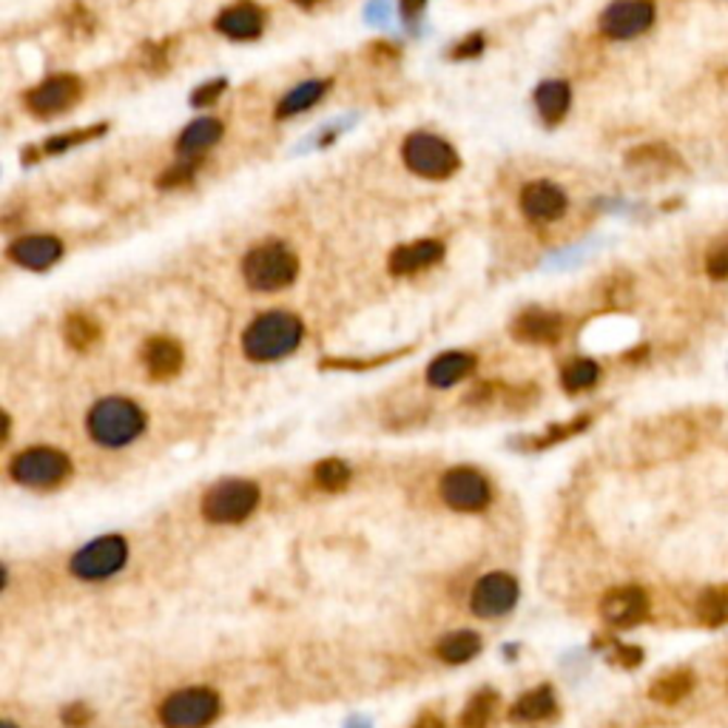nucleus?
<instances>
[{
	"label": "nucleus",
	"mask_w": 728,
	"mask_h": 728,
	"mask_svg": "<svg viewBox=\"0 0 728 728\" xmlns=\"http://www.w3.org/2000/svg\"><path fill=\"white\" fill-rule=\"evenodd\" d=\"M305 324L296 313L287 310H271L248 324L243 333V350L254 361L285 359L303 345Z\"/></svg>",
	"instance_id": "obj_1"
},
{
	"label": "nucleus",
	"mask_w": 728,
	"mask_h": 728,
	"mask_svg": "<svg viewBox=\"0 0 728 728\" xmlns=\"http://www.w3.org/2000/svg\"><path fill=\"white\" fill-rule=\"evenodd\" d=\"M86 427L100 447H125L146 430V412L140 405H134L132 398L109 396L91 407Z\"/></svg>",
	"instance_id": "obj_2"
},
{
	"label": "nucleus",
	"mask_w": 728,
	"mask_h": 728,
	"mask_svg": "<svg viewBox=\"0 0 728 728\" xmlns=\"http://www.w3.org/2000/svg\"><path fill=\"white\" fill-rule=\"evenodd\" d=\"M299 273V259L282 243H266L248 250L243 259V276L259 294H273L294 285Z\"/></svg>",
	"instance_id": "obj_3"
},
{
	"label": "nucleus",
	"mask_w": 728,
	"mask_h": 728,
	"mask_svg": "<svg viewBox=\"0 0 728 728\" xmlns=\"http://www.w3.org/2000/svg\"><path fill=\"white\" fill-rule=\"evenodd\" d=\"M402 157L407 169L424 180H447L461 169L456 148L435 134H410L402 146Z\"/></svg>",
	"instance_id": "obj_4"
},
{
	"label": "nucleus",
	"mask_w": 728,
	"mask_h": 728,
	"mask_svg": "<svg viewBox=\"0 0 728 728\" xmlns=\"http://www.w3.org/2000/svg\"><path fill=\"white\" fill-rule=\"evenodd\" d=\"M9 476L23 486L52 490L72 476V461H69L66 453H60L54 447H32L12 458Z\"/></svg>",
	"instance_id": "obj_5"
},
{
	"label": "nucleus",
	"mask_w": 728,
	"mask_h": 728,
	"mask_svg": "<svg viewBox=\"0 0 728 728\" xmlns=\"http://www.w3.org/2000/svg\"><path fill=\"white\" fill-rule=\"evenodd\" d=\"M222 700L213 689H180L160 706V723L165 728H206L217 720Z\"/></svg>",
	"instance_id": "obj_6"
},
{
	"label": "nucleus",
	"mask_w": 728,
	"mask_h": 728,
	"mask_svg": "<svg viewBox=\"0 0 728 728\" xmlns=\"http://www.w3.org/2000/svg\"><path fill=\"white\" fill-rule=\"evenodd\" d=\"M259 486L254 481L229 479L213 484L202 498V516L211 523H239L257 509Z\"/></svg>",
	"instance_id": "obj_7"
},
{
	"label": "nucleus",
	"mask_w": 728,
	"mask_h": 728,
	"mask_svg": "<svg viewBox=\"0 0 728 728\" xmlns=\"http://www.w3.org/2000/svg\"><path fill=\"white\" fill-rule=\"evenodd\" d=\"M128 560V544L120 535H103L83 546L72 558L69 569L81 581H106L111 575H118Z\"/></svg>",
	"instance_id": "obj_8"
},
{
	"label": "nucleus",
	"mask_w": 728,
	"mask_h": 728,
	"mask_svg": "<svg viewBox=\"0 0 728 728\" xmlns=\"http://www.w3.org/2000/svg\"><path fill=\"white\" fill-rule=\"evenodd\" d=\"M439 490H442L444 504L458 513H481L493 501L490 481L472 467H456V470L444 472Z\"/></svg>",
	"instance_id": "obj_9"
},
{
	"label": "nucleus",
	"mask_w": 728,
	"mask_h": 728,
	"mask_svg": "<svg viewBox=\"0 0 728 728\" xmlns=\"http://www.w3.org/2000/svg\"><path fill=\"white\" fill-rule=\"evenodd\" d=\"M518 595H521V589H518V581L513 575L490 572L472 589L470 609L479 618H501V615L516 609Z\"/></svg>",
	"instance_id": "obj_10"
},
{
	"label": "nucleus",
	"mask_w": 728,
	"mask_h": 728,
	"mask_svg": "<svg viewBox=\"0 0 728 728\" xmlns=\"http://www.w3.org/2000/svg\"><path fill=\"white\" fill-rule=\"evenodd\" d=\"M655 23V3L652 0H615L601 15V32L612 40L638 37Z\"/></svg>",
	"instance_id": "obj_11"
},
{
	"label": "nucleus",
	"mask_w": 728,
	"mask_h": 728,
	"mask_svg": "<svg viewBox=\"0 0 728 728\" xmlns=\"http://www.w3.org/2000/svg\"><path fill=\"white\" fill-rule=\"evenodd\" d=\"M81 100V81L72 74H54L26 95V109L35 118H58Z\"/></svg>",
	"instance_id": "obj_12"
},
{
	"label": "nucleus",
	"mask_w": 728,
	"mask_h": 728,
	"mask_svg": "<svg viewBox=\"0 0 728 728\" xmlns=\"http://www.w3.org/2000/svg\"><path fill=\"white\" fill-rule=\"evenodd\" d=\"M601 615L615 629H632L649 618V595L640 587L612 589L601 601Z\"/></svg>",
	"instance_id": "obj_13"
},
{
	"label": "nucleus",
	"mask_w": 728,
	"mask_h": 728,
	"mask_svg": "<svg viewBox=\"0 0 728 728\" xmlns=\"http://www.w3.org/2000/svg\"><path fill=\"white\" fill-rule=\"evenodd\" d=\"M63 257V245L58 236H21L9 245V259L29 271H49Z\"/></svg>",
	"instance_id": "obj_14"
},
{
	"label": "nucleus",
	"mask_w": 728,
	"mask_h": 728,
	"mask_svg": "<svg viewBox=\"0 0 728 728\" xmlns=\"http://www.w3.org/2000/svg\"><path fill=\"white\" fill-rule=\"evenodd\" d=\"M521 211L532 222H555L567 211V194L560 192L558 185L538 180L521 192Z\"/></svg>",
	"instance_id": "obj_15"
},
{
	"label": "nucleus",
	"mask_w": 728,
	"mask_h": 728,
	"mask_svg": "<svg viewBox=\"0 0 728 728\" xmlns=\"http://www.w3.org/2000/svg\"><path fill=\"white\" fill-rule=\"evenodd\" d=\"M513 336L527 345H555L564 336V319L552 310H523L513 322Z\"/></svg>",
	"instance_id": "obj_16"
},
{
	"label": "nucleus",
	"mask_w": 728,
	"mask_h": 728,
	"mask_svg": "<svg viewBox=\"0 0 728 728\" xmlns=\"http://www.w3.org/2000/svg\"><path fill=\"white\" fill-rule=\"evenodd\" d=\"M217 32L225 37H234V40H254V37L262 35L266 29V15L257 3H234V7L222 9L220 17H217Z\"/></svg>",
	"instance_id": "obj_17"
},
{
	"label": "nucleus",
	"mask_w": 728,
	"mask_h": 728,
	"mask_svg": "<svg viewBox=\"0 0 728 728\" xmlns=\"http://www.w3.org/2000/svg\"><path fill=\"white\" fill-rule=\"evenodd\" d=\"M183 347L169 336L148 338L146 347H143V365H146L151 379H174L183 370Z\"/></svg>",
	"instance_id": "obj_18"
},
{
	"label": "nucleus",
	"mask_w": 728,
	"mask_h": 728,
	"mask_svg": "<svg viewBox=\"0 0 728 728\" xmlns=\"http://www.w3.org/2000/svg\"><path fill=\"white\" fill-rule=\"evenodd\" d=\"M444 257V245L439 239H419V243L402 245L391 254V271L396 276H410V273H419L424 268L442 262Z\"/></svg>",
	"instance_id": "obj_19"
},
{
	"label": "nucleus",
	"mask_w": 728,
	"mask_h": 728,
	"mask_svg": "<svg viewBox=\"0 0 728 728\" xmlns=\"http://www.w3.org/2000/svg\"><path fill=\"white\" fill-rule=\"evenodd\" d=\"M476 356L472 354H461V350H447V354H442L439 359L430 361V368H427V382L433 384V387H439V391H447V387H453V384H458L461 379H467V375L476 370Z\"/></svg>",
	"instance_id": "obj_20"
},
{
	"label": "nucleus",
	"mask_w": 728,
	"mask_h": 728,
	"mask_svg": "<svg viewBox=\"0 0 728 728\" xmlns=\"http://www.w3.org/2000/svg\"><path fill=\"white\" fill-rule=\"evenodd\" d=\"M558 714V700L550 686L532 689L523 698L516 700V706L509 708V717L516 723H544Z\"/></svg>",
	"instance_id": "obj_21"
},
{
	"label": "nucleus",
	"mask_w": 728,
	"mask_h": 728,
	"mask_svg": "<svg viewBox=\"0 0 728 728\" xmlns=\"http://www.w3.org/2000/svg\"><path fill=\"white\" fill-rule=\"evenodd\" d=\"M692 689H694L692 669H671L649 686V698L655 700V703H661V706H677L680 700L689 698Z\"/></svg>",
	"instance_id": "obj_22"
},
{
	"label": "nucleus",
	"mask_w": 728,
	"mask_h": 728,
	"mask_svg": "<svg viewBox=\"0 0 728 728\" xmlns=\"http://www.w3.org/2000/svg\"><path fill=\"white\" fill-rule=\"evenodd\" d=\"M220 140H222V123H220V120H213V118L194 120V123L185 125V132L180 134L177 151L183 157L202 155V151H208V148L217 146Z\"/></svg>",
	"instance_id": "obj_23"
},
{
	"label": "nucleus",
	"mask_w": 728,
	"mask_h": 728,
	"mask_svg": "<svg viewBox=\"0 0 728 728\" xmlns=\"http://www.w3.org/2000/svg\"><path fill=\"white\" fill-rule=\"evenodd\" d=\"M569 103H572V89H569V83L546 81L538 86L535 106L538 111H541V118H544L550 125L560 123V120L567 118Z\"/></svg>",
	"instance_id": "obj_24"
},
{
	"label": "nucleus",
	"mask_w": 728,
	"mask_h": 728,
	"mask_svg": "<svg viewBox=\"0 0 728 728\" xmlns=\"http://www.w3.org/2000/svg\"><path fill=\"white\" fill-rule=\"evenodd\" d=\"M328 89H331V81H305L303 86H296L294 91H287L282 97L280 106H276V118H296V114L313 109V103H319L328 95Z\"/></svg>",
	"instance_id": "obj_25"
},
{
	"label": "nucleus",
	"mask_w": 728,
	"mask_h": 728,
	"mask_svg": "<svg viewBox=\"0 0 728 728\" xmlns=\"http://www.w3.org/2000/svg\"><path fill=\"white\" fill-rule=\"evenodd\" d=\"M439 657L444 663H467L481 652V638L476 632H449L439 640V646H435Z\"/></svg>",
	"instance_id": "obj_26"
},
{
	"label": "nucleus",
	"mask_w": 728,
	"mask_h": 728,
	"mask_svg": "<svg viewBox=\"0 0 728 728\" xmlns=\"http://www.w3.org/2000/svg\"><path fill=\"white\" fill-rule=\"evenodd\" d=\"M698 620L708 629L728 624V587H712L698 597Z\"/></svg>",
	"instance_id": "obj_27"
},
{
	"label": "nucleus",
	"mask_w": 728,
	"mask_h": 728,
	"mask_svg": "<svg viewBox=\"0 0 728 728\" xmlns=\"http://www.w3.org/2000/svg\"><path fill=\"white\" fill-rule=\"evenodd\" d=\"M63 336H66L69 347L86 354V350H91L100 342V324L91 317H86V313H72L63 322Z\"/></svg>",
	"instance_id": "obj_28"
},
{
	"label": "nucleus",
	"mask_w": 728,
	"mask_h": 728,
	"mask_svg": "<svg viewBox=\"0 0 728 728\" xmlns=\"http://www.w3.org/2000/svg\"><path fill=\"white\" fill-rule=\"evenodd\" d=\"M597 379H601V368H597L592 359L572 361V365H567L564 373H560V384H564V391L567 393L589 391V387H595Z\"/></svg>",
	"instance_id": "obj_29"
},
{
	"label": "nucleus",
	"mask_w": 728,
	"mask_h": 728,
	"mask_svg": "<svg viewBox=\"0 0 728 728\" xmlns=\"http://www.w3.org/2000/svg\"><path fill=\"white\" fill-rule=\"evenodd\" d=\"M498 706V694L493 689H484L467 703L461 714V728H486L493 720V712Z\"/></svg>",
	"instance_id": "obj_30"
},
{
	"label": "nucleus",
	"mask_w": 728,
	"mask_h": 728,
	"mask_svg": "<svg viewBox=\"0 0 728 728\" xmlns=\"http://www.w3.org/2000/svg\"><path fill=\"white\" fill-rule=\"evenodd\" d=\"M313 479H317V484L322 486L324 493H338V490H345L350 484V467L345 461H338V458H324V461L317 464Z\"/></svg>",
	"instance_id": "obj_31"
},
{
	"label": "nucleus",
	"mask_w": 728,
	"mask_h": 728,
	"mask_svg": "<svg viewBox=\"0 0 728 728\" xmlns=\"http://www.w3.org/2000/svg\"><path fill=\"white\" fill-rule=\"evenodd\" d=\"M103 132H106V125L100 123V125H95V128H83V132L58 134V137L44 143V151L46 155H60V151H69V148H77V146H83V143L95 140V137H100Z\"/></svg>",
	"instance_id": "obj_32"
},
{
	"label": "nucleus",
	"mask_w": 728,
	"mask_h": 728,
	"mask_svg": "<svg viewBox=\"0 0 728 728\" xmlns=\"http://www.w3.org/2000/svg\"><path fill=\"white\" fill-rule=\"evenodd\" d=\"M587 424H589V419H587V416H583V419H575L572 424L552 427V430H546V433L541 435V439H535V442H532V447H535V449L552 447V444L564 442V439H569V435L581 433V430H583V427H587Z\"/></svg>",
	"instance_id": "obj_33"
},
{
	"label": "nucleus",
	"mask_w": 728,
	"mask_h": 728,
	"mask_svg": "<svg viewBox=\"0 0 728 728\" xmlns=\"http://www.w3.org/2000/svg\"><path fill=\"white\" fill-rule=\"evenodd\" d=\"M706 268H708V276H712V280H726L728 276V239H723L720 245H714L712 254H708V259H706Z\"/></svg>",
	"instance_id": "obj_34"
},
{
	"label": "nucleus",
	"mask_w": 728,
	"mask_h": 728,
	"mask_svg": "<svg viewBox=\"0 0 728 728\" xmlns=\"http://www.w3.org/2000/svg\"><path fill=\"white\" fill-rule=\"evenodd\" d=\"M229 89V81L225 77H217V81H208L206 86H199L192 95L194 106H213L222 97V91Z\"/></svg>",
	"instance_id": "obj_35"
},
{
	"label": "nucleus",
	"mask_w": 728,
	"mask_h": 728,
	"mask_svg": "<svg viewBox=\"0 0 728 728\" xmlns=\"http://www.w3.org/2000/svg\"><path fill=\"white\" fill-rule=\"evenodd\" d=\"M612 661L626 666V669H634V666H640V661H643V652H640L638 646H624V643H618L615 652H612Z\"/></svg>",
	"instance_id": "obj_36"
},
{
	"label": "nucleus",
	"mask_w": 728,
	"mask_h": 728,
	"mask_svg": "<svg viewBox=\"0 0 728 728\" xmlns=\"http://www.w3.org/2000/svg\"><path fill=\"white\" fill-rule=\"evenodd\" d=\"M89 720H91V712L83 706V703H74V706H69L66 712H63V723L72 728H83Z\"/></svg>",
	"instance_id": "obj_37"
},
{
	"label": "nucleus",
	"mask_w": 728,
	"mask_h": 728,
	"mask_svg": "<svg viewBox=\"0 0 728 728\" xmlns=\"http://www.w3.org/2000/svg\"><path fill=\"white\" fill-rule=\"evenodd\" d=\"M481 49H484V37H481V35H470V37H467V40H464L461 46H458L456 52H453V58H458V60L479 58Z\"/></svg>",
	"instance_id": "obj_38"
},
{
	"label": "nucleus",
	"mask_w": 728,
	"mask_h": 728,
	"mask_svg": "<svg viewBox=\"0 0 728 728\" xmlns=\"http://www.w3.org/2000/svg\"><path fill=\"white\" fill-rule=\"evenodd\" d=\"M188 180H192V165H183V169H169V174H162V177L157 180V185L171 188V185L188 183Z\"/></svg>",
	"instance_id": "obj_39"
},
{
	"label": "nucleus",
	"mask_w": 728,
	"mask_h": 728,
	"mask_svg": "<svg viewBox=\"0 0 728 728\" xmlns=\"http://www.w3.org/2000/svg\"><path fill=\"white\" fill-rule=\"evenodd\" d=\"M382 9H391V7H387V3H384V0H375V3H370V7H368V21L382 23L384 17H387V15H384V12H382Z\"/></svg>",
	"instance_id": "obj_40"
},
{
	"label": "nucleus",
	"mask_w": 728,
	"mask_h": 728,
	"mask_svg": "<svg viewBox=\"0 0 728 728\" xmlns=\"http://www.w3.org/2000/svg\"><path fill=\"white\" fill-rule=\"evenodd\" d=\"M427 0H402V12H405V17H416L424 9Z\"/></svg>",
	"instance_id": "obj_41"
},
{
	"label": "nucleus",
	"mask_w": 728,
	"mask_h": 728,
	"mask_svg": "<svg viewBox=\"0 0 728 728\" xmlns=\"http://www.w3.org/2000/svg\"><path fill=\"white\" fill-rule=\"evenodd\" d=\"M412 728H444V723L442 717H435V714H421Z\"/></svg>",
	"instance_id": "obj_42"
},
{
	"label": "nucleus",
	"mask_w": 728,
	"mask_h": 728,
	"mask_svg": "<svg viewBox=\"0 0 728 728\" xmlns=\"http://www.w3.org/2000/svg\"><path fill=\"white\" fill-rule=\"evenodd\" d=\"M347 728H370L368 720H361V717H356V720L347 723Z\"/></svg>",
	"instance_id": "obj_43"
},
{
	"label": "nucleus",
	"mask_w": 728,
	"mask_h": 728,
	"mask_svg": "<svg viewBox=\"0 0 728 728\" xmlns=\"http://www.w3.org/2000/svg\"><path fill=\"white\" fill-rule=\"evenodd\" d=\"M296 7H303V9H310V7H317L319 0H294Z\"/></svg>",
	"instance_id": "obj_44"
},
{
	"label": "nucleus",
	"mask_w": 728,
	"mask_h": 728,
	"mask_svg": "<svg viewBox=\"0 0 728 728\" xmlns=\"http://www.w3.org/2000/svg\"><path fill=\"white\" fill-rule=\"evenodd\" d=\"M3 728H17L15 723H3Z\"/></svg>",
	"instance_id": "obj_45"
}]
</instances>
